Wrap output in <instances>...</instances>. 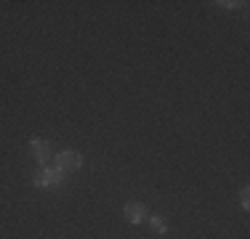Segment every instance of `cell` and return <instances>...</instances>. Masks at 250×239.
<instances>
[{
	"mask_svg": "<svg viewBox=\"0 0 250 239\" xmlns=\"http://www.w3.org/2000/svg\"><path fill=\"white\" fill-rule=\"evenodd\" d=\"M218 5H224V8H242L245 3H218Z\"/></svg>",
	"mask_w": 250,
	"mask_h": 239,
	"instance_id": "7",
	"label": "cell"
},
{
	"mask_svg": "<svg viewBox=\"0 0 250 239\" xmlns=\"http://www.w3.org/2000/svg\"><path fill=\"white\" fill-rule=\"evenodd\" d=\"M123 213L130 223H144V220L149 218V207L141 205V202H128V205L123 207Z\"/></svg>",
	"mask_w": 250,
	"mask_h": 239,
	"instance_id": "4",
	"label": "cell"
},
{
	"mask_svg": "<svg viewBox=\"0 0 250 239\" xmlns=\"http://www.w3.org/2000/svg\"><path fill=\"white\" fill-rule=\"evenodd\" d=\"M248 194H250V191H248V186H245V189L240 191V202H242V207H245V210L250 207V199H248Z\"/></svg>",
	"mask_w": 250,
	"mask_h": 239,
	"instance_id": "6",
	"label": "cell"
},
{
	"mask_svg": "<svg viewBox=\"0 0 250 239\" xmlns=\"http://www.w3.org/2000/svg\"><path fill=\"white\" fill-rule=\"evenodd\" d=\"M29 149H32V157L35 162H38L40 167H48V162L53 159V152H51V143L45 139H32L29 141Z\"/></svg>",
	"mask_w": 250,
	"mask_h": 239,
	"instance_id": "3",
	"label": "cell"
},
{
	"mask_svg": "<svg viewBox=\"0 0 250 239\" xmlns=\"http://www.w3.org/2000/svg\"><path fill=\"white\" fill-rule=\"evenodd\" d=\"M64 181V173L62 170H56V167H40L38 173H35V178H32V183L38 189H48V186H59V183Z\"/></svg>",
	"mask_w": 250,
	"mask_h": 239,
	"instance_id": "2",
	"label": "cell"
},
{
	"mask_svg": "<svg viewBox=\"0 0 250 239\" xmlns=\"http://www.w3.org/2000/svg\"><path fill=\"white\" fill-rule=\"evenodd\" d=\"M149 223H152V229L157 231V234H165V231H168V226H165L163 220L157 218V215H149Z\"/></svg>",
	"mask_w": 250,
	"mask_h": 239,
	"instance_id": "5",
	"label": "cell"
},
{
	"mask_svg": "<svg viewBox=\"0 0 250 239\" xmlns=\"http://www.w3.org/2000/svg\"><path fill=\"white\" fill-rule=\"evenodd\" d=\"M53 162H56V170H62V173H72V170H80L83 157L75 152V149H64V152H59L56 157H53Z\"/></svg>",
	"mask_w": 250,
	"mask_h": 239,
	"instance_id": "1",
	"label": "cell"
}]
</instances>
